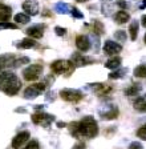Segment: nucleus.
I'll use <instances>...</instances> for the list:
<instances>
[{
    "label": "nucleus",
    "mask_w": 146,
    "mask_h": 149,
    "mask_svg": "<svg viewBox=\"0 0 146 149\" xmlns=\"http://www.w3.org/2000/svg\"><path fill=\"white\" fill-rule=\"evenodd\" d=\"M12 16V9L10 6L0 4V22H8Z\"/></svg>",
    "instance_id": "a211bd4d"
},
{
    "label": "nucleus",
    "mask_w": 146,
    "mask_h": 149,
    "mask_svg": "<svg viewBox=\"0 0 146 149\" xmlns=\"http://www.w3.org/2000/svg\"><path fill=\"white\" fill-rule=\"evenodd\" d=\"M55 32H56L57 36H64L66 33V29L62 27H55Z\"/></svg>",
    "instance_id": "f704fd0d"
},
{
    "label": "nucleus",
    "mask_w": 146,
    "mask_h": 149,
    "mask_svg": "<svg viewBox=\"0 0 146 149\" xmlns=\"http://www.w3.org/2000/svg\"><path fill=\"white\" fill-rule=\"evenodd\" d=\"M15 112H16V113H27V109H24V108H16Z\"/></svg>",
    "instance_id": "58836bf2"
},
{
    "label": "nucleus",
    "mask_w": 146,
    "mask_h": 149,
    "mask_svg": "<svg viewBox=\"0 0 146 149\" xmlns=\"http://www.w3.org/2000/svg\"><path fill=\"white\" fill-rule=\"evenodd\" d=\"M65 123H61V121H59V123H57V127H59V128H64V127H65Z\"/></svg>",
    "instance_id": "a19ab883"
},
{
    "label": "nucleus",
    "mask_w": 146,
    "mask_h": 149,
    "mask_svg": "<svg viewBox=\"0 0 146 149\" xmlns=\"http://www.w3.org/2000/svg\"><path fill=\"white\" fill-rule=\"evenodd\" d=\"M138 27H140V24H138V22L137 20H134V22L130 23V27H129V32H130V39L131 40H136L137 36H138Z\"/></svg>",
    "instance_id": "b1692460"
},
{
    "label": "nucleus",
    "mask_w": 146,
    "mask_h": 149,
    "mask_svg": "<svg viewBox=\"0 0 146 149\" xmlns=\"http://www.w3.org/2000/svg\"><path fill=\"white\" fill-rule=\"evenodd\" d=\"M0 29H17V24L10 22H0Z\"/></svg>",
    "instance_id": "7c9ffc66"
},
{
    "label": "nucleus",
    "mask_w": 146,
    "mask_h": 149,
    "mask_svg": "<svg viewBox=\"0 0 146 149\" xmlns=\"http://www.w3.org/2000/svg\"><path fill=\"white\" fill-rule=\"evenodd\" d=\"M134 76L136 77H146V64H142L134 69Z\"/></svg>",
    "instance_id": "a878e982"
},
{
    "label": "nucleus",
    "mask_w": 146,
    "mask_h": 149,
    "mask_svg": "<svg viewBox=\"0 0 146 149\" xmlns=\"http://www.w3.org/2000/svg\"><path fill=\"white\" fill-rule=\"evenodd\" d=\"M117 6L120 7L122 11H125V9L127 8V3L125 1V0H118V1H117Z\"/></svg>",
    "instance_id": "e433bc0d"
},
{
    "label": "nucleus",
    "mask_w": 146,
    "mask_h": 149,
    "mask_svg": "<svg viewBox=\"0 0 146 149\" xmlns=\"http://www.w3.org/2000/svg\"><path fill=\"white\" fill-rule=\"evenodd\" d=\"M44 91H45V84L44 83L33 84V85H29V87L24 91V97L28 100L36 99L37 96H40V93H43Z\"/></svg>",
    "instance_id": "0eeeda50"
},
{
    "label": "nucleus",
    "mask_w": 146,
    "mask_h": 149,
    "mask_svg": "<svg viewBox=\"0 0 146 149\" xmlns=\"http://www.w3.org/2000/svg\"><path fill=\"white\" fill-rule=\"evenodd\" d=\"M76 47L82 52H86L90 48V40L86 35H78L76 37Z\"/></svg>",
    "instance_id": "9b49d317"
},
{
    "label": "nucleus",
    "mask_w": 146,
    "mask_h": 149,
    "mask_svg": "<svg viewBox=\"0 0 146 149\" xmlns=\"http://www.w3.org/2000/svg\"><path fill=\"white\" fill-rule=\"evenodd\" d=\"M60 97L62 100H65L68 102H78L80 100H82L84 95L81 93V91L78 89H71V88H65V89L60 91Z\"/></svg>",
    "instance_id": "39448f33"
},
{
    "label": "nucleus",
    "mask_w": 146,
    "mask_h": 149,
    "mask_svg": "<svg viewBox=\"0 0 146 149\" xmlns=\"http://www.w3.org/2000/svg\"><path fill=\"white\" fill-rule=\"evenodd\" d=\"M137 137H138V139H141V140H145V141H146V124L142 125L140 129L137 130Z\"/></svg>",
    "instance_id": "2f4dec72"
},
{
    "label": "nucleus",
    "mask_w": 146,
    "mask_h": 149,
    "mask_svg": "<svg viewBox=\"0 0 146 149\" xmlns=\"http://www.w3.org/2000/svg\"><path fill=\"white\" fill-rule=\"evenodd\" d=\"M71 11H72L71 13H72V16H73V17H77V19H82V17H84V15H82V13H81L77 8H72Z\"/></svg>",
    "instance_id": "72a5a7b5"
},
{
    "label": "nucleus",
    "mask_w": 146,
    "mask_h": 149,
    "mask_svg": "<svg viewBox=\"0 0 146 149\" xmlns=\"http://www.w3.org/2000/svg\"><path fill=\"white\" fill-rule=\"evenodd\" d=\"M24 149H40V145L36 140H31V143H28V145L25 146Z\"/></svg>",
    "instance_id": "473e14b6"
},
{
    "label": "nucleus",
    "mask_w": 146,
    "mask_h": 149,
    "mask_svg": "<svg viewBox=\"0 0 146 149\" xmlns=\"http://www.w3.org/2000/svg\"><path fill=\"white\" fill-rule=\"evenodd\" d=\"M15 45L17 48H20V49H29V48H35L36 47V41H35V39H31V37H25L23 40L15 43Z\"/></svg>",
    "instance_id": "f3484780"
},
{
    "label": "nucleus",
    "mask_w": 146,
    "mask_h": 149,
    "mask_svg": "<svg viewBox=\"0 0 146 149\" xmlns=\"http://www.w3.org/2000/svg\"><path fill=\"white\" fill-rule=\"evenodd\" d=\"M143 40H145V44H146V35H145V37H143Z\"/></svg>",
    "instance_id": "c03bdc74"
},
{
    "label": "nucleus",
    "mask_w": 146,
    "mask_h": 149,
    "mask_svg": "<svg viewBox=\"0 0 146 149\" xmlns=\"http://www.w3.org/2000/svg\"><path fill=\"white\" fill-rule=\"evenodd\" d=\"M15 22L21 23V24H27L29 22V16L25 15V13H17V15H15Z\"/></svg>",
    "instance_id": "cd10ccee"
},
{
    "label": "nucleus",
    "mask_w": 146,
    "mask_h": 149,
    "mask_svg": "<svg viewBox=\"0 0 146 149\" xmlns=\"http://www.w3.org/2000/svg\"><path fill=\"white\" fill-rule=\"evenodd\" d=\"M25 33L28 35L31 39H40L44 35V25H41V24L32 25V27H29L28 29H27Z\"/></svg>",
    "instance_id": "ddd939ff"
},
{
    "label": "nucleus",
    "mask_w": 146,
    "mask_h": 149,
    "mask_svg": "<svg viewBox=\"0 0 146 149\" xmlns=\"http://www.w3.org/2000/svg\"><path fill=\"white\" fill-rule=\"evenodd\" d=\"M114 39L117 41H120V43H124L125 40H126V32L125 31H116L114 32Z\"/></svg>",
    "instance_id": "c756f323"
},
{
    "label": "nucleus",
    "mask_w": 146,
    "mask_h": 149,
    "mask_svg": "<svg viewBox=\"0 0 146 149\" xmlns=\"http://www.w3.org/2000/svg\"><path fill=\"white\" fill-rule=\"evenodd\" d=\"M72 63H73L75 67H84V65H89V64H92V63H94V59L75 52L72 55Z\"/></svg>",
    "instance_id": "6e6552de"
},
{
    "label": "nucleus",
    "mask_w": 146,
    "mask_h": 149,
    "mask_svg": "<svg viewBox=\"0 0 146 149\" xmlns=\"http://www.w3.org/2000/svg\"><path fill=\"white\" fill-rule=\"evenodd\" d=\"M127 72L126 68H121V69H117V71H113L109 73V79H112V80H114V79H121L124 77V74Z\"/></svg>",
    "instance_id": "393cba45"
},
{
    "label": "nucleus",
    "mask_w": 146,
    "mask_h": 149,
    "mask_svg": "<svg viewBox=\"0 0 146 149\" xmlns=\"http://www.w3.org/2000/svg\"><path fill=\"white\" fill-rule=\"evenodd\" d=\"M28 140H29V132H20V133L16 134L15 139L12 140V148L20 149Z\"/></svg>",
    "instance_id": "9d476101"
},
{
    "label": "nucleus",
    "mask_w": 146,
    "mask_h": 149,
    "mask_svg": "<svg viewBox=\"0 0 146 149\" xmlns=\"http://www.w3.org/2000/svg\"><path fill=\"white\" fill-rule=\"evenodd\" d=\"M129 149H143V146H142V144L141 143L134 141V143H131L130 145H129Z\"/></svg>",
    "instance_id": "c9c22d12"
},
{
    "label": "nucleus",
    "mask_w": 146,
    "mask_h": 149,
    "mask_svg": "<svg viewBox=\"0 0 146 149\" xmlns=\"http://www.w3.org/2000/svg\"><path fill=\"white\" fill-rule=\"evenodd\" d=\"M141 89H142L141 84H133V85H130V87L125 91V95H126V96H129V97L137 96V95L141 92Z\"/></svg>",
    "instance_id": "5701e85b"
},
{
    "label": "nucleus",
    "mask_w": 146,
    "mask_h": 149,
    "mask_svg": "<svg viewBox=\"0 0 146 149\" xmlns=\"http://www.w3.org/2000/svg\"><path fill=\"white\" fill-rule=\"evenodd\" d=\"M56 11L59 13H68L71 11V7L65 3H57L56 4Z\"/></svg>",
    "instance_id": "bb28decb"
},
{
    "label": "nucleus",
    "mask_w": 146,
    "mask_h": 149,
    "mask_svg": "<svg viewBox=\"0 0 146 149\" xmlns=\"http://www.w3.org/2000/svg\"><path fill=\"white\" fill-rule=\"evenodd\" d=\"M77 1H80V3H84V1H88V0H77Z\"/></svg>",
    "instance_id": "37998d69"
},
{
    "label": "nucleus",
    "mask_w": 146,
    "mask_h": 149,
    "mask_svg": "<svg viewBox=\"0 0 146 149\" xmlns=\"http://www.w3.org/2000/svg\"><path fill=\"white\" fill-rule=\"evenodd\" d=\"M72 149H86V146H85L84 143H77Z\"/></svg>",
    "instance_id": "4c0bfd02"
},
{
    "label": "nucleus",
    "mask_w": 146,
    "mask_h": 149,
    "mask_svg": "<svg viewBox=\"0 0 146 149\" xmlns=\"http://www.w3.org/2000/svg\"><path fill=\"white\" fill-rule=\"evenodd\" d=\"M90 28H92L93 35H96V36H101V35L104 33V31H105L104 24L101 22H98V20H94V22L92 23V25H90Z\"/></svg>",
    "instance_id": "4be33fe9"
},
{
    "label": "nucleus",
    "mask_w": 146,
    "mask_h": 149,
    "mask_svg": "<svg viewBox=\"0 0 146 149\" xmlns=\"http://www.w3.org/2000/svg\"><path fill=\"white\" fill-rule=\"evenodd\" d=\"M133 105H134V109H136V111L145 113V112H146V95L137 97V100L134 101Z\"/></svg>",
    "instance_id": "aec40b11"
},
{
    "label": "nucleus",
    "mask_w": 146,
    "mask_h": 149,
    "mask_svg": "<svg viewBox=\"0 0 146 149\" xmlns=\"http://www.w3.org/2000/svg\"><path fill=\"white\" fill-rule=\"evenodd\" d=\"M121 51H122V45L116 43V41L106 40L104 43V52L106 55H116V53H120Z\"/></svg>",
    "instance_id": "1a4fd4ad"
},
{
    "label": "nucleus",
    "mask_w": 146,
    "mask_h": 149,
    "mask_svg": "<svg viewBox=\"0 0 146 149\" xmlns=\"http://www.w3.org/2000/svg\"><path fill=\"white\" fill-rule=\"evenodd\" d=\"M69 132L76 139H81V137L93 139L98 134V124L92 116H85L82 120L71 123L69 124Z\"/></svg>",
    "instance_id": "f257e3e1"
},
{
    "label": "nucleus",
    "mask_w": 146,
    "mask_h": 149,
    "mask_svg": "<svg viewBox=\"0 0 146 149\" xmlns=\"http://www.w3.org/2000/svg\"><path fill=\"white\" fill-rule=\"evenodd\" d=\"M28 63H29L28 57H20V59H17V57H16L15 61H13V64H12V67H13V68H17V67H21V65L28 64Z\"/></svg>",
    "instance_id": "c85d7f7f"
},
{
    "label": "nucleus",
    "mask_w": 146,
    "mask_h": 149,
    "mask_svg": "<svg viewBox=\"0 0 146 149\" xmlns=\"http://www.w3.org/2000/svg\"><path fill=\"white\" fill-rule=\"evenodd\" d=\"M32 121L36 125H43L45 128H49L51 124L55 121V116H51L48 113H44V112H37L32 116Z\"/></svg>",
    "instance_id": "423d86ee"
},
{
    "label": "nucleus",
    "mask_w": 146,
    "mask_h": 149,
    "mask_svg": "<svg viewBox=\"0 0 146 149\" xmlns=\"http://www.w3.org/2000/svg\"><path fill=\"white\" fill-rule=\"evenodd\" d=\"M141 24H142V27L146 28V15H143L142 17H141Z\"/></svg>",
    "instance_id": "ea45409f"
},
{
    "label": "nucleus",
    "mask_w": 146,
    "mask_h": 149,
    "mask_svg": "<svg viewBox=\"0 0 146 149\" xmlns=\"http://www.w3.org/2000/svg\"><path fill=\"white\" fill-rule=\"evenodd\" d=\"M90 85H92L90 88L93 89V92H96L97 95H100L101 97H102V96H108L109 93L112 92V89H113L110 85H106V84L97 83V84H90Z\"/></svg>",
    "instance_id": "f8f14e48"
},
{
    "label": "nucleus",
    "mask_w": 146,
    "mask_h": 149,
    "mask_svg": "<svg viewBox=\"0 0 146 149\" xmlns=\"http://www.w3.org/2000/svg\"><path fill=\"white\" fill-rule=\"evenodd\" d=\"M121 63H122V59L120 56H113L112 59H109L104 65H105V68H108V69H117V68H120Z\"/></svg>",
    "instance_id": "6ab92c4d"
},
{
    "label": "nucleus",
    "mask_w": 146,
    "mask_h": 149,
    "mask_svg": "<svg viewBox=\"0 0 146 149\" xmlns=\"http://www.w3.org/2000/svg\"><path fill=\"white\" fill-rule=\"evenodd\" d=\"M23 9L27 12L28 16L29 15L35 16L39 13V6L36 1H33V0H27V1H24V3H23Z\"/></svg>",
    "instance_id": "4468645a"
},
{
    "label": "nucleus",
    "mask_w": 146,
    "mask_h": 149,
    "mask_svg": "<svg viewBox=\"0 0 146 149\" xmlns=\"http://www.w3.org/2000/svg\"><path fill=\"white\" fill-rule=\"evenodd\" d=\"M114 20L117 24H125L126 22H129L130 20V15L126 12V11H118L117 13L114 15Z\"/></svg>",
    "instance_id": "412c9836"
},
{
    "label": "nucleus",
    "mask_w": 146,
    "mask_h": 149,
    "mask_svg": "<svg viewBox=\"0 0 146 149\" xmlns=\"http://www.w3.org/2000/svg\"><path fill=\"white\" fill-rule=\"evenodd\" d=\"M16 56L11 55V53H7V55H0V68H10L12 67L13 61H15Z\"/></svg>",
    "instance_id": "dca6fc26"
},
{
    "label": "nucleus",
    "mask_w": 146,
    "mask_h": 149,
    "mask_svg": "<svg viewBox=\"0 0 146 149\" xmlns=\"http://www.w3.org/2000/svg\"><path fill=\"white\" fill-rule=\"evenodd\" d=\"M100 115H101V117L104 120H114L118 116V108H117V105H110L105 112H102V111L100 112Z\"/></svg>",
    "instance_id": "2eb2a0df"
},
{
    "label": "nucleus",
    "mask_w": 146,
    "mask_h": 149,
    "mask_svg": "<svg viewBox=\"0 0 146 149\" xmlns=\"http://www.w3.org/2000/svg\"><path fill=\"white\" fill-rule=\"evenodd\" d=\"M43 73V65L41 64H32L23 71V77L27 81H35L37 80Z\"/></svg>",
    "instance_id": "20e7f679"
},
{
    "label": "nucleus",
    "mask_w": 146,
    "mask_h": 149,
    "mask_svg": "<svg viewBox=\"0 0 146 149\" xmlns=\"http://www.w3.org/2000/svg\"><path fill=\"white\" fill-rule=\"evenodd\" d=\"M140 8H141V9L146 8V0H143V3H142V4H141V6H140Z\"/></svg>",
    "instance_id": "79ce46f5"
},
{
    "label": "nucleus",
    "mask_w": 146,
    "mask_h": 149,
    "mask_svg": "<svg viewBox=\"0 0 146 149\" xmlns=\"http://www.w3.org/2000/svg\"><path fill=\"white\" fill-rule=\"evenodd\" d=\"M75 65L72 61L68 60H56L51 64V69H52L53 73L56 74H64V76H71L73 72H75Z\"/></svg>",
    "instance_id": "7ed1b4c3"
},
{
    "label": "nucleus",
    "mask_w": 146,
    "mask_h": 149,
    "mask_svg": "<svg viewBox=\"0 0 146 149\" xmlns=\"http://www.w3.org/2000/svg\"><path fill=\"white\" fill-rule=\"evenodd\" d=\"M21 88V81L13 72L0 68V89L8 96H13Z\"/></svg>",
    "instance_id": "f03ea898"
}]
</instances>
